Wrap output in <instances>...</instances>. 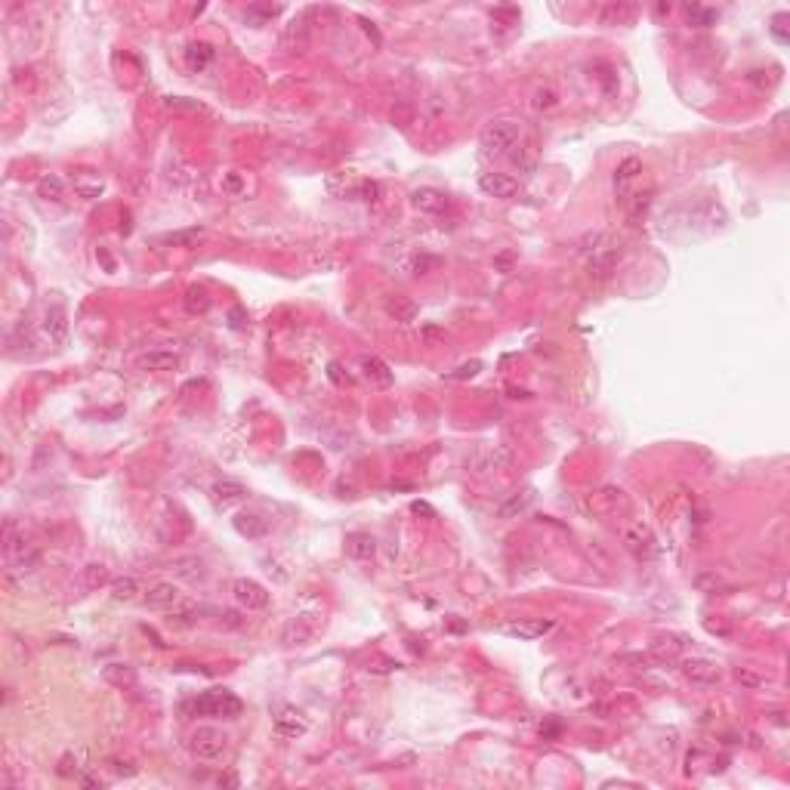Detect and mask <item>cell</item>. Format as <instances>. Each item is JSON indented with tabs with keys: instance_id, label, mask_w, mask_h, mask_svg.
I'll use <instances>...</instances> for the list:
<instances>
[{
	"instance_id": "cell-4",
	"label": "cell",
	"mask_w": 790,
	"mask_h": 790,
	"mask_svg": "<svg viewBox=\"0 0 790 790\" xmlns=\"http://www.w3.org/2000/svg\"><path fill=\"white\" fill-rule=\"evenodd\" d=\"M232 596H235V602H238L244 612H260V608L269 605V590H265L263 584H256V580H250V578L235 580Z\"/></svg>"
},
{
	"instance_id": "cell-24",
	"label": "cell",
	"mask_w": 790,
	"mask_h": 790,
	"mask_svg": "<svg viewBox=\"0 0 790 790\" xmlns=\"http://www.w3.org/2000/svg\"><path fill=\"white\" fill-rule=\"evenodd\" d=\"M105 676H109L114 686H133V679H136L127 664H109L105 667Z\"/></svg>"
},
{
	"instance_id": "cell-38",
	"label": "cell",
	"mask_w": 790,
	"mask_h": 790,
	"mask_svg": "<svg viewBox=\"0 0 790 790\" xmlns=\"http://www.w3.org/2000/svg\"><path fill=\"white\" fill-rule=\"evenodd\" d=\"M226 189H229V192H241V179H238V176H229V179H226Z\"/></svg>"
},
{
	"instance_id": "cell-28",
	"label": "cell",
	"mask_w": 790,
	"mask_h": 790,
	"mask_svg": "<svg viewBox=\"0 0 790 790\" xmlns=\"http://www.w3.org/2000/svg\"><path fill=\"white\" fill-rule=\"evenodd\" d=\"M192 568H204V562H201V559H185V562H179L176 574L185 580H192V584H195V580H204L207 571H192Z\"/></svg>"
},
{
	"instance_id": "cell-8",
	"label": "cell",
	"mask_w": 790,
	"mask_h": 790,
	"mask_svg": "<svg viewBox=\"0 0 790 790\" xmlns=\"http://www.w3.org/2000/svg\"><path fill=\"white\" fill-rule=\"evenodd\" d=\"M44 330L49 336V343H65L68 336V315L62 306H49L44 315Z\"/></svg>"
},
{
	"instance_id": "cell-15",
	"label": "cell",
	"mask_w": 790,
	"mask_h": 790,
	"mask_svg": "<svg viewBox=\"0 0 790 790\" xmlns=\"http://www.w3.org/2000/svg\"><path fill=\"white\" fill-rule=\"evenodd\" d=\"M179 602V590L173 584H155L146 596V605L148 608H173Z\"/></svg>"
},
{
	"instance_id": "cell-39",
	"label": "cell",
	"mask_w": 790,
	"mask_h": 790,
	"mask_svg": "<svg viewBox=\"0 0 790 790\" xmlns=\"http://www.w3.org/2000/svg\"><path fill=\"white\" fill-rule=\"evenodd\" d=\"M476 371H479V362H472V364H466V368H460V373H457V377H472Z\"/></svg>"
},
{
	"instance_id": "cell-33",
	"label": "cell",
	"mask_w": 790,
	"mask_h": 790,
	"mask_svg": "<svg viewBox=\"0 0 790 790\" xmlns=\"http://www.w3.org/2000/svg\"><path fill=\"white\" fill-rule=\"evenodd\" d=\"M735 676H738V679H741V682H747V686H763V679H759V676H753V673H750V670H738V673H735Z\"/></svg>"
},
{
	"instance_id": "cell-1",
	"label": "cell",
	"mask_w": 790,
	"mask_h": 790,
	"mask_svg": "<svg viewBox=\"0 0 790 790\" xmlns=\"http://www.w3.org/2000/svg\"><path fill=\"white\" fill-rule=\"evenodd\" d=\"M244 704L238 695L226 692V688H210V692H204L201 698L192 701V713L198 716H222V720H235V716H241Z\"/></svg>"
},
{
	"instance_id": "cell-6",
	"label": "cell",
	"mask_w": 790,
	"mask_h": 790,
	"mask_svg": "<svg viewBox=\"0 0 790 790\" xmlns=\"http://www.w3.org/2000/svg\"><path fill=\"white\" fill-rule=\"evenodd\" d=\"M479 189H482L488 198H513L516 192H519V183H516L509 173H482L479 176Z\"/></svg>"
},
{
	"instance_id": "cell-37",
	"label": "cell",
	"mask_w": 790,
	"mask_h": 790,
	"mask_svg": "<svg viewBox=\"0 0 790 790\" xmlns=\"http://www.w3.org/2000/svg\"><path fill=\"white\" fill-rule=\"evenodd\" d=\"M414 513H423V516H435V509L429 506V504H420V500H417V504H414Z\"/></svg>"
},
{
	"instance_id": "cell-30",
	"label": "cell",
	"mask_w": 790,
	"mask_h": 790,
	"mask_svg": "<svg viewBox=\"0 0 790 790\" xmlns=\"http://www.w3.org/2000/svg\"><path fill=\"white\" fill-rule=\"evenodd\" d=\"M198 235H201V232H198V229H189V232H176V235H161V238H157V244H192V241H195V238H198Z\"/></svg>"
},
{
	"instance_id": "cell-17",
	"label": "cell",
	"mask_w": 790,
	"mask_h": 790,
	"mask_svg": "<svg viewBox=\"0 0 790 790\" xmlns=\"http://www.w3.org/2000/svg\"><path fill=\"white\" fill-rule=\"evenodd\" d=\"M531 500H534V491L531 488H525V491H519V494H513V497L506 500V504H500V519H516L519 513H525V509L531 506Z\"/></svg>"
},
{
	"instance_id": "cell-2",
	"label": "cell",
	"mask_w": 790,
	"mask_h": 790,
	"mask_svg": "<svg viewBox=\"0 0 790 790\" xmlns=\"http://www.w3.org/2000/svg\"><path fill=\"white\" fill-rule=\"evenodd\" d=\"M519 133H522V127L516 121H494V124H488L482 130L479 142H482V148L488 155H506L519 142Z\"/></svg>"
},
{
	"instance_id": "cell-18",
	"label": "cell",
	"mask_w": 790,
	"mask_h": 790,
	"mask_svg": "<svg viewBox=\"0 0 790 790\" xmlns=\"http://www.w3.org/2000/svg\"><path fill=\"white\" fill-rule=\"evenodd\" d=\"M210 62H213V47L210 44H189V49H185V65L192 71L207 68Z\"/></svg>"
},
{
	"instance_id": "cell-21",
	"label": "cell",
	"mask_w": 790,
	"mask_h": 790,
	"mask_svg": "<svg viewBox=\"0 0 790 790\" xmlns=\"http://www.w3.org/2000/svg\"><path fill=\"white\" fill-rule=\"evenodd\" d=\"M136 593H139V580H136V578L111 580V599L114 602H130V599H136Z\"/></svg>"
},
{
	"instance_id": "cell-10",
	"label": "cell",
	"mask_w": 790,
	"mask_h": 790,
	"mask_svg": "<svg viewBox=\"0 0 790 790\" xmlns=\"http://www.w3.org/2000/svg\"><path fill=\"white\" fill-rule=\"evenodd\" d=\"M373 552H377V541H373L371 534H362V531H355V534H346V556H349V559L368 562V559H373Z\"/></svg>"
},
{
	"instance_id": "cell-7",
	"label": "cell",
	"mask_w": 790,
	"mask_h": 790,
	"mask_svg": "<svg viewBox=\"0 0 790 790\" xmlns=\"http://www.w3.org/2000/svg\"><path fill=\"white\" fill-rule=\"evenodd\" d=\"M682 673H686L692 682H701V686H710V682H720V667L713 660H704V658H692L682 664Z\"/></svg>"
},
{
	"instance_id": "cell-35",
	"label": "cell",
	"mask_w": 790,
	"mask_h": 790,
	"mask_svg": "<svg viewBox=\"0 0 790 790\" xmlns=\"http://www.w3.org/2000/svg\"><path fill=\"white\" fill-rule=\"evenodd\" d=\"M362 192H364V201H373V195L380 192V185H377V183H364Z\"/></svg>"
},
{
	"instance_id": "cell-29",
	"label": "cell",
	"mask_w": 790,
	"mask_h": 790,
	"mask_svg": "<svg viewBox=\"0 0 790 790\" xmlns=\"http://www.w3.org/2000/svg\"><path fill=\"white\" fill-rule=\"evenodd\" d=\"M556 102H559V99H556V93H552L550 87H543V90H537V93H534V109H537V111L556 109Z\"/></svg>"
},
{
	"instance_id": "cell-25",
	"label": "cell",
	"mask_w": 790,
	"mask_h": 790,
	"mask_svg": "<svg viewBox=\"0 0 790 790\" xmlns=\"http://www.w3.org/2000/svg\"><path fill=\"white\" fill-rule=\"evenodd\" d=\"M686 16H688V22L692 25H701V28H707V25H713L716 22V13L713 10H704V6H686Z\"/></svg>"
},
{
	"instance_id": "cell-16",
	"label": "cell",
	"mask_w": 790,
	"mask_h": 790,
	"mask_svg": "<svg viewBox=\"0 0 790 790\" xmlns=\"http://www.w3.org/2000/svg\"><path fill=\"white\" fill-rule=\"evenodd\" d=\"M139 368L142 371H176L179 355H173V352H146V355H139Z\"/></svg>"
},
{
	"instance_id": "cell-36",
	"label": "cell",
	"mask_w": 790,
	"mask_h": 790,
	"mask_svg": "<svg viewBox=\"0 0 790 790\" xmlns=\"http://www.w3.org/2000/svg\"><path fill=\"white\" fill-rule=\"evenodd\" d=\"M219 617H222V621H226V624H229V627H241V617H238V614H235V612H222Z\"/></svg>"
},
{
	"instance_id": "cell-31",
	"label": "cell",
	"mask_w": 790,
	"mask_h": 790,
	"mask_svg": "<svg viewBox=\"0 0 790 790\" xmlns=\"http://www.w3.org/2000/svg\"><path fill=\"white\" fill-rule=\"evenodd\" d=\"M389 312L395 315V318H405V321H408V318H414V312H417V309H414V303H405V300H392V303H389Z\"/></svg>"
},
{
	"instance_id": "cell-34",
	"label": "cell",
	"mask_w": 790,
	"mask_h": 790,
	"mask_svg": "<svg viewBox=\"0 0 790 790\" xmlns=\"http://www.w3.org/2000/svg\"><path fill=\"white\" fill-rule=\"evenodd\" d=\"M229 318H232V327H235V330H241V327H244V309H232V315H229Z\"/></svg>"
},
{
	"instance_id": "cell-23",
	"label": "cell",
	"mask_w": 790,
	"mask_h": 790,
	"mask_svg": "<svg viewBox=\"0 0 790 790\" xmlns=\"http://www.w3.org/2000/svg\"><path fill=\"white\" fill-rule=\"evenodd\" d=\"M38 195L47 198V201H59L62 195H65V185H62L59 176H44L38 183Z\"/></svg>"
},
{
	"instance_id": "cell-5",
	"label": "cell",
	"mask_w": 790,
	"mask_h": 790,
	"mask_svg": "<svg viewBox=\"0 0 790 790\" xmlns=\"http://www.w3.org/2000/svg\"><path fill=\"white\" fill-rule=\"evenodd\" d=\"M315 633H318V617L300 614V617H293V621H287V627L281 630V642L284 645H306Z\"/></svg>"
},
{
	"instance_id": "cell-3",
	"label": "cell",
	"mask_w": 790,
	"mask_h": 790,
	"mask_svg": "<svg viewBox=\"0 0 790 790\" xmlns=\"http://www.w3.org/2000/svg\"><path fill=\"white\" fill-rule=\"evenodd\" d=\"M192 753H195L198 759H207V763H213V759H219L222 753H226L229 747V735L222 729H217V725H198L195 731H192Z\"/></svg>"
},
{
	"instance_id": "cell-32",
	"label": "cell",
	"mask_w": 790,
	"mask_h": 790,
	"mask_svg": "<svg viewBox=\"0 0 790 790\" xmlns=\"http://www.w3.org/2000/svg\"><path fill=\"white\" fill-rule=\"evenodd\" d=\"M75 189H77V195H84V198H99V195H102V183H93V185L77 183Z\"/></svg>"
},
{
	"instance_id": "cell-12",
	"label": "cell",
	"mask_w": 790,
	"mask_h": 790,
	"mask_svg": "<svg viewBox=\"0 0 790 790\" xmlns=\"http://www.w3.org/2000/svg\"><path fill=\"white\" fill-rule=\"evenodd\" d=\"M244 497H247V488L241 482H235V479H219V482H213V500H217V504L229 506V504H238Z\"/></svg>"
},
{
	"instance_id": "cell-20",
	"label": "cell",
	"mask_w": 790,
	"mask_h": 790,
	"mask_svg": "<svg viewBox=\"0 0 790 790\" xmlns=\"http://www.w3.org/2000/svg\"><path fill=\"white\" fill-rule=\"evenodd\" d=\"M639 170H642V161H639V157H627V161H621V164H617V170H614V185L624 192L636 179Z\"/></svg>"
},
{
	"instance_id": "cell-19",
	"label": "cell",
	"mask_w": 790,
	"mask_h": 790,
	"mask_svg": "<svg viewBox=\"0 0 790 790\" xmlns=\"http://www.w3.org/2000/svg\"><path fill=\"white\" fill-rule=\"evenodd\" d=\"M362 371H364V377L373 380V383H380V386H389V383H392L389 368H386L380 358H373V355H364V358H362Z\"/></svg>"
},
{
	"instance_id": "cell-27",
	"label": "cell",
	"mask_w": 790,
	"mask_h": 790,
	"mask_svg": "<svg viewBox=\"0 0 790 790\" xmlns=\"http://www.w3.org/2000/svg\"><path fill=\"white\" fill-rule=\"evenodd\" d=\"M84 584H87V590H96V587L109 584V571L102 565H87L84 568Z\"/></svg>"
},
{
	"instance_id": "cell-11",
	"label": "cell",
	"mask_w": 790,
	"mask_h": 790,
	"mask_svg": "<svg viewBox=\"0 0 790 790\" xmlns=\"http://www.w3.org/2000/svg\"><path fill=\"white\" fill-rule=\"evenodd\" d=\"M411 204L417 207L420 213H442L444 207H448V198H444L439 189H417L411 195Z\"/></svg>"
},
{
	"instance_id": "cell-9",
	"label": "cell",
	"mask_w": 790,
	"mask_h": 790,
	"mask_svg": "<svg viewBox=\"0 0 790 790\" xmlns=\"http://www.w3.org/2000/svg\"><path fill=\"white\" fill-rule=\"evenodd\" d=\"M275 729H278V735L297 738V735H303V731L309 729V722L303 720V713H300V710H293V707H281V713L275 716Z\"/></svg>"
},
{
	"instance_id": "cell-22",
	"label": "cell",
	"mask_w": 790,
	"mask_h": 790,
	"mask_svg": "<svg viewBox=\"0 0 790 790\" xmlns=\"http://www.w3.org/2000/svg\"><path fill=\"white\" fill-rule=\"evenodd\" d=\"M185 309H189L192 315H204L207 309H210V293H207L204 287H189V293H185Z\"/></svg>"
},
{
	"instance_id": "cell-26",
	"label": "cell",
	"mask_w": 790,
	"mask_h": 790,
	"mask_svg": "<svg viewBox=\"0 0 790 790\" xmlns=\"http://www.w3.org/2000/svg\"><path fill=\"white\" fill-rule=\"evenodd\" d=\"M787 22H790L787 13H775V16H772V25H768V31H772V38L778 40V44H787V40H790Z\"/></svg>"
},
{
	"instance_id": "cell-13",
	"label": "cell",
	"mask_w": 790,
	"mask_h": 790,
	"mask_svg": "<svg viewBox=\"0 0 790 790\" xmlns=\"http://www.w3.org/2000/svg\"><path fill=\"white\" fill-rule=\"evenodd\" d=\"M550 630H552V621H513L504 627V633L519 636V639H537V636H547Z\"/></svg>"
},
{
	"instance_id": "cell-14",
	"label": "cell",
	"mask_w": 790,
	"mask_h": 790,
	"mask_svg": "<svg viewBox=\"0 0 790 790\" xmlns=\"http://www.w3.org/2000/svg\"><path fill=\"white\" fill-rule=\"evenodd\" d=\"M235 531H238L241 537L256 541V537H265L269 525H265V519H260L256 513H238V516H235Z\"/></svg>"
}]
</instances>
